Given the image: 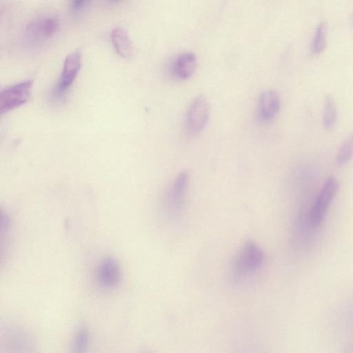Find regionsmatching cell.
Here are the masks:
<instances>
[{
    "label": "cell",
    "instance_id": "cell-1",
    "mask_svg": "<svg viewBox=\"0 0 353 353\" xmlns=\"http://www.w3.org/2000/svg\"><path fill=\"white\" fill-rule=\"evenodd\" d=\"M264 253L253 241H246L232 259L230 270L234 281H239L259 270L264 261Z\"/></svg>",
    "mask_w": 353,
    "mask_h": 353
},
{
    "label": "cell",
    "instance_id": "cell-2",
    "mask_svg": "<svg viewBox=\"0 0 353 353\" xmlns=\"http://www.w3.org/2000/svg\"><path fill=\"white\" fill-rule=\"evenodd\" d=\"M339 183L334 176H330L324 183L311 210L310 222L314 230L319 229L324 221L327 210L337 191Z\"/></svg>",
    "mask_w": 353,
    "mask_h": 353
},
{
    "label": "cell",
    "instance_id": "cell-3",
    "mask_svg": "<svg viewBox=\"0 0 353 353\" xmlns=\"http://www.w3.org/2000/svg\"><path fill=\"white\" fill-rule=\"evenodd\" d=\"M32 80L23 81L0 91V116L19 108L29 100L32 88Z\"/></svg>",
    "mask_w": 353,
    "mask_h": 353
},
{
    "label": "cell",
    "instance_id": "cell-4",
    "mask_svg": "<svg viewBox=\"0 0 353 353\" xmlns=\"http://www.w3.org/2000/svg\"><path fill=\"white\" fill-rule=\"evenodd\" d=\"M81 65V54L74 51L65 59L61 76L52 89L53 98L60 99L65 94L73 84Z\"/></svg>",
    "mask_w": 353,
    "mask_h": 353
},
{
    "label": "cell",
    "instance_id": "cell-5",
    "mask_svg": "<svg viewBox=\"0 0 353 353\" xmlns=\"http://www.w3.org/2000/svg\"><path fill=\"white\" fill-rule=\"evenodd\" d=\"M210 117V105L203 96L196 97L190 105L186 114V128L193 134L201 132Z\"/></svg>",
    "mask_w": 353,
    "mask_h": 353
},
{
    "label": "cell",
    "instance_id": "cell-6",
    "mask_svg": "<svg viewBox=\"0 0 353 353\" xmlns=\"http://www.w3.org/2000/svg\"><path fill=\"white\" fill-rule=\"evenodd\" d=\"M189 183V174L182 172L176 177L168 199V210L172 216L183 209Z\"/></svg>",
    "mask_w": 353,
    "mask_h": 353
},
{
    "label": "cell",
    "instance_id": "cell-7",
    "mask_svg": "<svg viewBox=\"0 0 353 353\" xmlns=\"http://www.w3.org/2000/svg\"><path fill=\"white\" fill-rule=\"evenodd\" d=\"M97 278L103 288L117 286L121 279V270L118 261L112 256L103 259L98 266Z\"/></svg>",
    "mask_w": 353,
    "mask_h": 353
},
{
    "label": "cell",
    "instance_id": "cell-8",
    "mask_svg": "<svg viewBox=\"0 0 353 353\" xmlns=\"http://www.w3.org/2000/svg\"><path fill=\"white\" fill-rule=\"evenodd\" d=\"M280 107L281 99L276 91L268 90L263 92L257 105L259 119L263 123L271 121L279 112Z\"/></svg>",
    "mask_w": 353,
    "mask_h": 353
},
{
    "label": "cell",
    "instance_id": "cell-9",
    "mask_svg": "<svg viewBox=\"0 0 353 353\" xmlns=\"http://www.w3.org/2000/svg\"><path fill=\"white\" fill-rule=\"evenodd\" d=\"M196 68V56L185 52L176 55L170 62L169 72L175 79L185 80L189 79Z\"/></svg>",
    "mask_w": 353,
    "mask_h": 353
},
{
    "label": "cell",
    "instance_id": "cell-10",
    "mask_svg": "<svg viewBox=\"0 0 353 353\" xmlns=\"http://www.w3.org/2000/svg\"><path fill=\"white\" fill-rule=\"evenodd\" d=\"M111 41L118 54L125 59H130L134 55V47L125 30L114 28L111 33Z\"/></svg>",
    "mask_w": 353,
    "mask_h": 353
},
{
    "label": "cell",
    "instance_id": "cell-11",
    "mask_svg": "<svg viewBox=\"0 0 353 353\" xmlns=\"http://www.w3.org/2000/svg\"><path fill=\"white\" fill-rule=\"evenodd\" d=\"M58 28V22L53 18H46L30 23L27 27L28 33L35 38L51 37Z\"/></svg>",
    "mask_w": 353,
    "mask_h": 353
},
{
    "label": "cell",
    "instance_id": "cell-12",
    "mask_svg": "<svg viewBox=\"0 0 353 353\" xmlns=\"http://www.w3.org/2000/svg\"><path fill=\"white\" fill-rule=\"evenodd\" d=\"M327 29L324 23H321L316 28L311 44V53L314 55L321 53L326 47Z\"/></svg>",
    "mask_w": 353,
    "mask_h": 353
},
{
    "label": "cell",
    "instance_id": "cell-13",
    "mask_svg": "<svg viewBox=\"0 0 353 353\" xmlns=\"http://www.w3.org/2000/svg\"><path fill=\"white\" fill-rule=\"evenodd\" d=\"M336 119V109L334 101L332 96L327 95L325 99L323 112V123L326 129H331Z\"/></svg>",
    "mask_w": 353,
    "mask_h": 353
},
{
    "label": "cell",
    "instance_id": "cell-14",
    "mask_svg": "<svg viewBox=\"0 0 353 353\" xmlns=\"http://www.w3.org/2000/svg\"><path fill=\"white\" fill-rule=\"evenodd\" d=\"M90 341L89 331L85 325H81L73 339L72 348L75 352H83L86 350Z\"/></svg>",
    "mask_w": 353,
    "mask_h": 353
},
{
    "label": "cell",
    "instance_id": "cell-15",
    "mask_svg": "<svg viewBox=\"0 0 353 353\" xmlns=\"http://www.w3.org/2000/svg\"><path fill=\"white\" fill-rule=\"evenodd\" d=\"M353 157V134H351L341 146L336 157V163L341 166L348 163Z\"/></svg>",
    "mask_w": 353,
    "mask_h": 353
},
{
    "label": "cell",
    "instance_id": "cell-16",
    "mask_svg": "<svg viewBox=\"0 0 353 353\" xmlns=\"http://www.w3.org/2000/svg\"><path fill=\"white\" fill-rule=\"evenodd\" d=\"M85 0H72L73 8L78 9L83 4Z\"/></svg>",
    "mask_w": 353,
    "mask_h": 353
}]
</instances>
